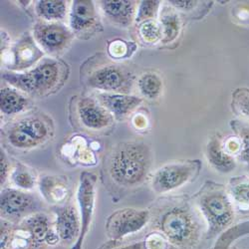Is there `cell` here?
Here are the masks:
<instances>
[{
    "label": "cell",
    "mask_w": 249,
    "mask_h": 249,
    "mask_svg": "<svg viewBox=\"0 0 249 249\" xmlns=\"http://www.w3.org/2000/svg\"><path fill=\"white\" fill-rule=\"evenodd\" d=\"M232 128L240 142V153L237 160L248 163L249 162V126L244 123L232 122Z\"/></svg>",
    "instance_id": "cell-29"
},
{
    "label": "cell",
    "mask_w": 249,
    "mask_h": 249,
    "mask_svg": "<svg viewBox=\"0 0 249 249\" xmlns=\"http://www.w3.org/2000/svg\"><path fill=\"white\" fill-rule=\"evenodd\" d=\"M159 21L162 30V43H171L175 41L180 32V19L172 6H163L160 10Z\"/></svg>",
    "instance_id": "cell-24"
},
{
    "label": "cell",
    "mask_w": 249,
    "mask_h": 249,
    "mask_svg": "<svg viewBox=\"0 0 249 249\" xmlns=\"http://www.w3.org/2000/svg\"><path fill=\"white\" fill-rule=\"evenodd\" d=\"M91 88L105 91V93L124 94L130 91L133 84L132 74L116 64H102L94 68L86 78Z\"/></svg>",
    "instance_id": "cell-10"
},
{
    "label": "cell",
    "mask_w": 249,
    "mask_h": 249,
    "mask_svg": "<svg viewBox=\"0 0 249 249\" xmlns=\"http://www.w3.org/2000/svg\"><path fill=\"white\" fill-rule=\"evenodd\" d=\"M67 2L62 0H40L35 4L36 14L47 22H59L67 15Z\"/></svg>",
    "instance_id": "cell-23"
},
{
    "label": "cell",
    "mask_w": 249,
    "mask_h": 249,
    "mask_svg": "<svg viewBox=\"0 0 249 249\" xmlns=\"http://www.w3.org/2000/svg\"><path fill=\"white\" fill-rule=\"evenodd\" d=\"M135 121H139V124H136V128L137 129H144L147 127V120H146V117H143L142 115H138L136 116V118L134 119Z\"/></svg>",
    "instance_id": "cell-36"
},
{
    "label": "cell",
    "mask_w": 249,
    "mask_h": 249,
    "mask_svg": "<svg viewBox=\"0 0 249 249\" xmlns=\"http://www.w3.org/2000/svg\"><path fill=\"white\" fill-rule=\"evenodd\" d=\"M146 249H169L172 245L168 239L160 232H153L147 236L143 241Z\"/></svg>",
    "instance_id": "cell-31"
},
{
    "label": "cell",
    "mask_w": 249,
    "mask_h": 249,
    "mask_svg": "<svg viewBox=\"0 0 249 249\" xmlns=\"http://www.w3.org/2000/svg\"><path fill=\"white\" fill-rule=\"evenodd\" d=\"M235 211L249 213V178L235 177L230 180L227 189Z\"/></svg>",
    "instance_id": "cell-21"
},
{
    "label": "cell",
    "mask_w": 249,
    "mask_h": 249,
    "mask_svg": "<svg viewBox=\"0 0 249 249\" xmlns=\"http://www.w3.org/2000/svg\"><path fill=\"white\" fill-rule=\"evenodd\" d=\"M139 35L147 44H157L161 42L162 30L159 20H149L139 24Z\"/></svg>",
    "instance_id": "cell-27"
},
{
    "label": "cell",
    "mask_w": 249,
    "mask_h": 249,
    "mask_svg": "<svg viewBox=\"0 0 249 249\" xmlns=\"http://www.w3.org/2000/svg\"><path fill=\"white\" fill-rule=\"evenodd\" d=\"M195 199L196 209L206 226V238H213L231 226L235 217V209L222 184L206 181Z\"/></svg>",
    "instance_id": "cell-4"
},
{
    "label": "cell",
    "mask_w": 249,
    "mask_h": 249,
    "mask_svg": "<svg viewBox=\"0 0 249 249\" xmlns=\"http://www.w3.org/2000/svg\"><path fill=\"white\" fill-rule=\"evenodd\" d=\"M60 239L55 231L54 221L44 213L36 212L20 222L14 228L10 241V249H34L47 245H55Z\"/></svg>",
    "instance_id": "cell-6"
},
{
    "label": "cell",
    "mask_w": 249,
    "mask_h": 249,
    "mask_svg": "<svg viewBox=\"0 0 249 249\" xmlns=\"http://www.w3.org/2000/svg\"><path fill=\"white\" fill-rule=\"evenodd\" d=\"M152 218L148 210L126 207L111 213L105 223L106 233L113 242H119L124 237L141 231Z\"/></svg>",
    "instance_id": "cell-8"
},
{
    "label": "cell",
    "mask_w": 249,
    "mask_h": 249,
    "mask_svg": "<svg viewBox=\"0 0 249 249\" xmlns=\"http://www.w3.org/2000/svg\"><path fill=\"white\" fill-rule=\"evenodd\" d=\"M0 170H1V174H0L1 181L0 182H1V185H3L7 180V178L10 177L11 170H10L8 159L2 150H1V156H0Z\"/></svg>",
    "instance_id": "cell-35"
},
{
    "label": "cell",
    "mask_w": 249,
    "mask_h": 249,
    "mask_svg": "<svg viewBox=\"0 0 249 249\" xmlns=\"http://www.w3.org/2000/svg\"><path fill=\"white\" fill-rule=\"evenodd\" d=\"M108 51L114 58H124L129 54V45L126 41L115 40L109 44Z\"/></svg>",
    "instance_id": "cell-32"
},
{
    "label": "cell",
    "mask_w": 249,
    "mask_h": 249,
    "mask_svg": "<svg viewBox=\"0 0 249 249\" xmlns=\"http://www.w3.org/2000/svg\"><path fill=\"white\" fill-rule=\"evenodd\" d=\"M201 169V162L195 160H176L158 169L151 179L152 189L161 195L176 191L195 179Z\"/></svg>",
    "instance_id": "cell-7"
},
{
    "label": "cell",
    "mask_w": 249,
    "mask_h": 249,
    "mask_svg": "<svg viewBox=\"0 0 249 249\" xmlns=\"http://www.w3.org/2000/svg\"><path fill=\"white\" fill-rule=\"evenodd\" d=\"M153 155L148 144L141 142H123L113 148L107 162L111 179L123 188H134L148 178Z\"/></svg>",
    "instance_id": "cell-2"
},
{
    "label": "cell",
    "mask_w": 249,
    "mask_h": 249,
    "mask_svg": "<svg viewBox=\"0 0 249 249\" xmlns=\"http://www.w3.org/2000/svg\"><path fill=\"white\" fill-rule=\"evenodd\" d=\"M39 191L43 198L50 204L58 205L65 201L69 195L70 185L67 177L57 175L41 176L39 180Z\"/></svg>",
    "instance_id": "cell-20"
},
{
    "label": "cell",
    "mask_w": 249,
    "mask_h": 249,
    "mask_svg": "<svg viewBox=\"0 0 249 249\" xmlns=\"http://www.w3.org/2000/svg\"><path fill=\"white\" fill-rule=\"evenodd\" d=\"M68 66L54 58H44L24 73L8 72L2 75L11 87L33 97H44L59 90L67 80Z\"/></svg>",
    "instance_id": "cell-3"
},
{
    "label": "cell",
    "mask_w": 249,
    "mask_h": 249,
    "mask_svg": "<svg viewBox=\"0 0 249 249\" xmlns=\"http://www.w3.org/2000/svg\"><path fill=\"white\" fill-rule=\"evenodd\" d=\"M12 222L1 218V249H8L13 235Z\"/></svg>",
    "instance_id": "cell-33"
},
{
    "label": "cell",
    "mask_w": 249,
    "mask_h": 249,
    "mask_svg": "<svg viewBox=\"0 0 249 249\" xmlns=\"http://www.w3.org/2000/svg\"><path fill=\"white\" fill-rule=\"evenodd\" d=\"M170 6L176 10L192 11L198 5V1H190V0H172L169 1Z\"/></svg>",
    "instance_id": "cell-34"
},
{
    "label": "cell",
    "mask_w": 249,
    "mask_h": 249,
    "mask_svg": "<svg viewBox=\"0 0 249 249\" xmlns=\"http://www.w3.org/2000/svg\"><path fill=\"white\" fill-rule=\"evenodd\" d=\"M29 100L19 90L13 87L1 88L0 93V110L7 116L15 115L27 109Z\"/></svg>",
    "instance_id": "cell-22"
},
{
    "label": "cell",
    "mask_w": 249,
    "mask_h": 249,
    "mask_svg": "<svg viewBox=\"0 0 249 249\" xmlns=\"http://www.w3.org/2000/svg\"><path fill=\"white\" fill-rule=\"evenodd\" d=\"M160 1H142L137 10L135 22L141 24L144 21L156 19L160 11Z\"/></svg>",
    "instance_id": "cell-30"
},
{
    "label": "cell",
    "mask_w": 249,
    "mask_h": 249,
    "mask_svg": "<svg viewBox=\"0 0 249 249\" xmlns=\"http://www.w3.org/2000/svg\"><path fill=\"white\" fill-rule=\"evenodd\" d=\"M205 157L211 167L220 174H230L237 165V159L226 151L223 139L219 135L210 138L206 143Z\"/></svg>",
    "instance_id": "cell-17"
},
{
    "label": "cell",
    "mask_w": 249,
    "mask_h": 249,
    "mask_svg": "<svg viewBox=\"0 0 249 249\" xmlns=\"http://www.w3.org/2000/svg\"><path fill=\"white\" fill-rule=\"evenodd\" d=\"M54 226L61 242L74 244L81 233V218L76 207L72 204L54 207Z\"/></svg>",
    "instance_id": "cell-16"
},
{
    "label": "cell",
    "mask_w": 249,
    "mask_h": 249,
    "mask_svg": "<svg viewBox=\"0 0 249 249\" xmlns=\"http://www.w3.org/2000/svg\"><path fill=\"white\" fill-rule=\"evenodd\" d=\"M37 199L31 194L19 189H3L0 196L1 218L10 222H20L36 213Z\"/></svg>",
    "instance_id": "cell-13"
},
{
    "label": "cell",
    "mask_w": 249,
    "mask_h": 249,
    "mask_svg": "<svg viewBox=\"0 0 249 249\" xmlns=\"http://www.w3.org/2000/svg\"><path fill=\"white\" fill-rule=\"evenodd\" d=\"M231 107L237 115L249 121V89L238 88L232 92Z\"/></svg>",
    "instance_id": "cell-28"
},
{
    "label": "cell",
    "mask_w": 249,
    "mask_h": 249,
    "mask_svg": "<svg viewBox=\"0 0 249 249\" xmlns=\"http://www.w3.org/2000/svg\"><path fill=\"white\" fill-rule=\"evenodd\" d=\"M141 95L149 100L158 99L162 92V80L154 72L143 73L137 82Z\"/></svg>",
    "instance_id": "cell-26"
},
{
    "label": "cell",
    "mask_w": 249,
    "mask_h": 249,
    "mask_svg": "<svg viewBox=\"0 0 249 249\" xmlns=\"http://www.w3.org/2000/svg\"><path fill=\"white\" fill-rule=\"evenodd\" d=\"M97 177L93 173L83 172L80 175L77 189V201L81 218V233L70 249H83L85 238L90 231L96 206Z\"/></svg>",
    "instance_id": "cell-9"
},
{
    "label": "cell",
    "mask_w": 249,
    "mask_h": 249,
    "mask_svg": "<svg viewBox=\"0 0 249 249\" xmlns=\"http://www.w3.org/2000/svg\"><path fill=\"white\" fill-rule=\"evenodd\" d=\"M98 102L118 120H124L133 113L142 102V98L120 93H101Z\"/></svg>",
    "instance_id": "cell-18"
},
{
    "label": "cell",
    "mask_w": 249,
    "mask_h": 249,
    "mask_svg": "<svg viewBox=\"0 0 249 249\" xmlns=\"http://www.w3.org/2000/svg\"><path fill=\"white\" fill-rule=\"evenodd\" d=\"M10 180L17 189L21 191H31L35 188L37 178L33 169L21 162H17L11 170Z\"/></svg>",
    "instance_id": "cell-25"
},
{
    "label": "cell",
    "mask_w": 249,
    "mask_h": 249,
    "mask_svg": "<svg viewBox=\"0 0 249 249\" xmlns=\"http://www.w3.org/2000/svg\"><path fill=\"white\" fill-rule=\"evenodd\" d=\"M70 29L80 37L93 34L100 27L99 15L90 0H75L70 10Z\"/></svg>",
    "instance_id": "cell-15"
},
{
    "label": "cell",
    "mask_w": 249,
    "mask_h": 249,
    "mask_svg": "<svg viewBox=\"0 0 249 249\" xmlns=\"http://www.w3.org/2000/svg\"><path fill=\"white\" fill-rule=\"evenodd\" d=\"M99 5L110 21L121 27H128L135 21L137 10L135 1L129 0H106Z\"/></svg>",
    "instance_id": "cell-19"
},
{
    "label": "cell",
    "mask_w": 249,
    "mask_h": 249,
    "mask_svg": "<svg viewBox=\"0 0 249 249\" xmlns=\"http://www.w3.org/2000/svg\"><path fill=\"white\" fill-rule=\"evenodd\" d=\"M33 37L41 49L50 55H57L70 45L74 33L63 23L41 20L33 27Z\"/></svg>",
    "instance_id": "cell-11"
},
{
    "label": "cell",
    "mask_w": 249,
    "mask_h": 249,
    "mask_svg": "<svg viewBox=\"0 0 249 249\" xmlns=\"http://www.w3.org/2000/svg\"><path fill=\"white\" fill-rule=\"evenodd\" d=\"M184 202L164 206L155 219L156 230L178 249H196L203 233V220Z\"/></svg>",
    "instance_id": "cell-1"
},
{
    "label": "cell",
    "mask_w": 249,
    "mask_h": 249,
    "mask_svg": "<svg viewBox=\"0 0 249 249\" xmlns=\"http://www.w3.org/2000/svg\"><path fill=\"white\" fill-rule=\"evenodd\" d=\"M6 140L15 149L31 150L47 142L54 135L52 121L44 114H30L10 124Z\"/></svg>",
    "instance_id": "cell-5"
},
{
    "label": "cell",
    "mask_w": 249,
    "mask_h": 249,
    "mask_svg": "<svg viewBox=\"0 0 249 249\" xmlns=\"http://www.w3.org/2000/svg\"><path fill=\"white\" fill-rule=\"evenodd\" d=\"M77 114L83 127L90 131H103L112 126L113 115L98 100L82 97L77 103Z\"/></svg>",
    "instance_id": "cell-14"
},
{
    "label": "cell",
    "mask_w": 249,
    "mask_h": 249,
    "mask_svg": "<svg viewBox=\"0 0 249 249\" xmlns=\"http://www.w3.org/2000/svg\"><path fill=\"white\" fill-rule=\"evenodd\" d=\"M44 53L29 33L20 37L9 51L2 55L3 63L12 71H22L36 65Z\"/></svg>",
    "instance_id": "cell-12"
},
{
    "label": "cell",
    "mask_w": 249,
    "mask_h": 249,
    "mask_svg": "<svg viewBox=\"0 0 249 249\" xmlns=\"http://www.w3.org/2000/svg\"><path fill=\"white\" fill-rule=\"evenodd\" d=\"M247 170H248V173H249V162L247 163Z\"/></svg>",
    "instance_id": "cell-37"
}]
</instances>
